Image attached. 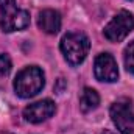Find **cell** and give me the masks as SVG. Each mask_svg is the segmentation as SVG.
<instances>
[{
  "mask_svg": "<svg viewBox=\"0 0 134 134\" xmlns=\"http://www.w3.org/2000/svg\"><path fill=\"white\" fill-rule=\"evenodd\" d=\"M59 47L64 55V59L70 66H80L89 53L91 41L81 31H72L63 36Z\"/></svg>",
  "mask_w": 134,
  "mask_h": 134,
  "instance_id": "obj_1",
  "label": "cell"
},
{
  "mask_svg": "<svg viewBox=\"0 0 134 134\" xmlns=\"http://www.w3.org/2000/svg\"><path fill=\"white\" fill-rule=\"evenodd\" d=\"M45 84L44 72L37 66L22 69L14 78V91L20 98H31L42 91Z\"/></svg>",
  "mask_w": 134,
  "mask_h": 134,
  "instance_id": "obj_2",
  "label": "cell"
},
{
  "mask_svg": "<svg viewBox=\"0 0 134 134\" xmlns=\"http://www.w3.org/2000/svg\"><path fill=\"white\" fill-rule=\"evenodd\" d=\"M30 25V13L17 8L16 0H0V28L3 33L25 30Z\"/></svg>",
  "mask_w": 134,
  "mask_h": 134,
  "instance_id": "obj_3",
  "label": "cell"
},
{
  "mask_svg": "<svg viewBox=\"0 0 134 134\" xmlns=\"http://www.w3.org/2000/svg\"><path fill=\"white\" fill-rule=\"evenodd\" d=\"M134 28V17L130 11L122 9L117 13L112 20L104 27L103 34L109 42H122Z\"/></svg>",
  "mask_w": 134,
  "mask_h": 134,
  "instance_id": "obj_4",
  "label": "cell"
},
{
  "mask_svg": "<svg viewBox=\"0 0 134 134\" xmlns=\"http://www.w3.org/2000/svg\"><path fill=\"white\" fill-rule=\"evenodd\" d=\"M109 114L114 125L122 134H134V111L128 100H119L112 103Z\"/></svg>",
  "mask_w": 134,
  "mask_h": 134,
  "instance_id": "obj_5",
  "label": "cell"
},
{
  "mask_svg": "<svg viewBox=\"0 0 134 134\" xmlns=\"http://www.w3.org/2000/svg\"><path fill=\"white\" fill-rule=\"evenodd\" d=\"M94 73L95 78L103 83H114L119 78V67L115 59L109 53H101L95 58L94 63Z\"/></svg>",
  "mask_w": 134,
  "mask_h": 134,
  "instance_id": "obj_6",
  "label": "cell"
},
{
  "mask_svg": "<svg viewBox=\"0 0 134 134\" xmlns=\"http://www.w3.org/2000/svg\"><path fill=\"white\" fill-rule=\"evenodd\" d=\"M56 111V106L52 100H41L28 104L24 109V117L30 123H41L47 119H50Z\"/></svg>",
  "mask_w": 134,
  "mask_h": 134,
  "instance_id": "obj_7",
  "label": "cell"
},
{
  "mask_svg": "<svg viewBox=\"0 0 134 134\" xmlns=\"http://www.w3.org/2000/svg\"><path fill=\"white\" fill-rule=\"evenodd\" d=\"M37 27L47 34H56L61 30V14L56 9H42L37 16Z\"/></svg>",
  "mask_w": 134,
  "mask_h": 134,
  "instance_id": "obj_8",
  "label": "cell"
},
{
  "mask_svg": "<svg viewBox=\"0 0 134 134\" xmlns=\"http://www.w3.org/2000/svg\"><path fill=\"white\" fill-rule=\"evenodd\" d=\"M100 104V95L92 87H84L81 98H80V108L83 112H91Z\"/></svg>",
  "mask_w": 134,
  "mask_h": 134,
  "instance_id": "obj_9",
  "label": "cell"
},
{
  "mask_svg": "<svg viewBox=\"0 0 134 134\" xmlns=\"http://www.w3.org/2000/svg\"><path fill=\"white\" fill-rule=\"evenodd\" d=\"M123 59H125V67H126V70L131 72L134 75V41L130 42V45L125 48Z\"/></svg>",
  "mask_w": 134,
  "mask_h": 134,
  "instance_id": "obj_10",
  "label": "cell"
},
{
  "mask_svg": "<svg viewBox=\"0 0 134 134\" xmlns=\"http://www.w3.org/2000/svg\"><path fill=\"white\" fill-rule=\"evenodd\" d=\"M11 67H13V63H11V58L5 53L0 55V76H5L11 72Z\"/></svg>",
  "mask_w": 134,
  "mask_h": 134,
  "instance_id": "obj_11",
  "label": "cell"
},
{
  "mask_svg": "<svg viewBox=\"0 0 134 134\" xmlns=\"http://www.w3.org/2000/svg\"><path fill=\"white\" fill-rule=\"evenodd\" d=\"M101 134H114V133H112V131H109V130H104Z\"/></svg>",
  "mask_w": 134,
  "mask_h": 134,
  "instance_id": "obj_12",
  "label": "cell"
}]
</instances>
